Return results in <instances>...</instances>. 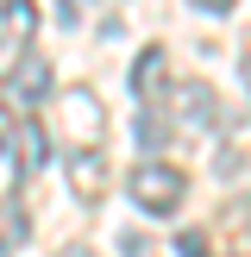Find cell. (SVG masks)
Returning <instances> with one entry per match:
<instances>
[{
	"label": "cell",
	"mask_w": 251,
	"mask_h": 257,
	"mask_svg": "<svg viewBox=\"0 0 251 257\" xmlns=\"http://www.w3.org/2000/svg\"><path fill=\"white\" fill-rule=\"evenodd\" d=\"M57 13H63V25H69V32H75V19H82V13H88V0H57Z\"/></svg>",
	"instance_id": "12"
},
{
	"label": "cell",
	"mask_w": 251,
	"mask_h": 257,
	"mask_svg": "<svg viewBox=\"0 0 251 257\" xmlns=\"http://www.w3.org/2000/svg\"><path fill=\"white\" fill-rule=\"evenodd\" d=\"M132 138H138V145H145V151H157L163 138H170V119H157V113H145V119L132 125Z\"/></svg>",
	"instance_id": "10"
},
{
	"label": "cell",
	"mask_w": 251,
	"mask_h": 257,
	"mask_svg": "<svg viewBox=\"0 0 251 257\" xmlns=\"http://www.w3.org/2000/svg\"><path fill=\"white\" fill-rule=\"evenodd\" d=\"M7 157L19 163V182H32V176L44 170V157H50L44 125H38V119H19V132H13V151H7Z\"/></svg>",
	"instance_id": "5"
},
{
	"label": "cell",
	"mask_w": 251,
	"mask_h": 257,
	"mask_svg": "<svg viewBox=\"0 0 251 257\" xmlns=\"http://www.w3.org/2000/svg\"><path fill=\"white\" fill-rule=\"evenodd\" d=\"M32 32H38V0H0V38L25 44Z\"/></svg>",
	"instance_id": "8"
},
{
	"label": "cell",
	"mask_w": 251,
	"mask_h": 257,
	"mask_svg": "<svg viewBox=\"0 0 251 257\" xmlns=\"http://www.w3.org/2000/svg\"><path fill=\"white\" fill-rule=\"evenodd\" d=\"M7 88H13V100H25V107H38V100H50V63L38 57V50H25V57L13 63Z\"/></svg>",
	"instance_id": "3"
},
{
	"label": "cell",
	"mask_w": 251,
	"mask_h": 257,
	"mask_svg": "<svg viewBox=\"0 0 251 257\" xmlns=\"http://www.w3.org/2000/svg\"><path fill=\"white\" fill-rule=\"evenodd\" d=\"M32 220H25V201H0V251H19Z\"/></svg>",
	"instance_id": "9"
},
{
	"label": "cell",
	"mask_w": 251,
	"mask_h": 257,
	"mask_svg": "<svg viewBox=\"0 0 251 257\" xmlns=\"http://www.w3.org/2000/svg\"><path fill=\"white\" fill-rule=\"evenodd\" d=\"M13 132H19V119H13V107H0V151H13Z\"/></svg>",
	"instance_id": "13"
},
{
	"label": "cell",
	"mask_w": 251,
	"mask_h": 257,
	"mask_svg": "<svg viewBox=\"0 0 251 257\" xmlns=\"http://www.w3.org/2000/svg\"><path fill=\"white\" fill-rule=\"evenodd\" d=\"M170 113H176V125H207L213 119V88L207 82H176Z\"/></svg>",
	"instance_id": "7"
},
{
	"label": "cell",
	"mask_w": 251,
	"mask_h": 257,
	"mask_svg": "<svg viewBox=\"0 0 251 257\" xmlns=\"http://www.w3.org/2000/svg\"><path fill=\"white\" fill-rule=\"evenodd\" d=\"M238 75H245V88H251V50H245V57H238Z\"/></svg>",
	"instance_id": "17"
},
{
	"label": "cell",
	"mask_w": 251,
	"mask_h": 257,
	"mask_svg": "<svg viewBox=\"0 0 251 257\" xmlns=\"http://www.w3.org/2000/svg\"><path fill=\"white\" fill-rule=\"evenodd\" d=\"M195 7H201V13H232L238 0H195Z\"/></svg>",
	"instance_id": "15"
},
{
	"label": "cell",
	"mask_w": 251,
	"mask_h": 257,
	"mask_svg": "<svg viewBox=\"0 0 251 257\" xmlns=\"http://www.w3.org/2000/svg\"><path fill=\"white\" fill-rule=\"evenodd\" d=\"M63 125H69V138L82 151H100V132H107V107H100L94 88H75V94H63Z\"/></svg>",
	"instance_id": "2"
},
{
	"label": "cell",
	"mask_w": 251,
	"mask_h": 257,
	"mask_svg": "<svg viewBox=\"0 0 251 257\" xmlns=\"http://www.w3.org/2000/svg\"><path fill=\"white\" fill-rule=\"evenodd\" d=\"M57 257H94V251H88V245H63Z\"/></svg>",
	"instance_id": "16"
},
{
	"label": "cell",
	"mask_w": 251,
	"mask_h": 257,
	"mask_svg": "<svg viewBox=\"0 0 251 257\" xmlns=\"http://www.w3.org/2000/svg\"><path fill=\"white\" fill-rule=\"evenodd\" d=\"M176 257H207V232H182L176 238Z\"/></svg>",
	"instance_id": "11"
},
{
	"label": "cell",
	"mask_w": 251,
	"mask_h": 257,
	"mask_svg": "<svg viewBox=\"0 0 251 257\" xmlns=\"http://www.w3.org/2000/svg\"><path fill=\"white\" fill-rule=\"evenodd\" d=\"M69 188L94 207V201L107 195V157H100V151H69Z\"/></svg>",
	"instance_id": "4"
},
{
	"label": "cell",
	"mask_w": 251,
	"mask_h": 257,
	"mask_svg": "<svg viewBox=\"0 0 251 257\" xmlns=\"http://www.w3.org/2000/svg\"><path fill=\"white\" fill-rule=\"evenodd\" d=\"M145 251H151V245H145L138 232H126V238H119V257H145Z\"/></svg>",
	"instance_id": "14"
},
{
	"label": "cell",
	"mask_w": 251,
	"mask_h": 257,
	"mask_svg": "<svg viewBox=\"0 0 251 257\" xmlns=\"http://www.w3.org/2000/svg\"><path fill=\"white\" fill-rule=\"evenodd\" d=\"M126 195H132L138 213H176L182 195H188V176L176 170V163H163V157H145L132 176H126Z\"/></svg>",
	"instance_id": "1"
},
{
	"label": "cell",
	"mask_w": 251,
	"mask_h": 257,
	"mask_svg": "<svg viewBox=\"0 0 251 257\" xmlns=\"http://www.w3.org/2000/svg\"><path fill=\"white\" fill-rule=\"evenodd\" d=\"M163 75H170V50H163V44L138 50V63H132V94L145 100V107H151V100L163 94V88H170V82H163Z\"/></svg>",
	"instance_id": "6"
}]
</instances>
